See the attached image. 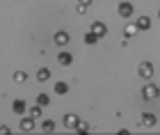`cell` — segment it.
<instances>
[{
	"label": "cell",
	"mask_w": 160,
	"mask_h": 135,
	"mask_svg": "<svg viewBox=\"0 0 160 135\" xmlns=\"http://www.w3.org/2000/svg\"><path fill=\"white\" fill-rule=\"evenodd\" d=\"M92 30L96 32L98 37H105V34H108V25L101 23V21H94V23H92Z\"/></svg>",
	"instance_id": "5b68a950"
},
{
	"label": "cell",
	"mask_w": 160,
	"mask_h": 135,
	"mask_svg": "<svg viewBox=\"0 0 160 135\" xmlns=\"http://www.w3.org/2000/svg\"><path fill=\"white\" fill-rule=\"evenodd\" d=\"M41 108H43V105H39V103L34 105V108H30V117H34V119H39V117L43 115V110H41Z\"/></svg>",
	"instance_id": "9a60e30c"
},
{
	"label": "cell",
	"mask_w": 160,
	"mask_h": 135,
	"mask_svg": "<svg viewBox=\"0 0 160 135\" xmlns=\"http://www.w3.org/2000/svg\"><path fill=\"white\" fill-rule=\"evenodd\" d=\"M140 76L142 78H151L153 76V64H151V62H142L140 64Z\"/></svg>",
	"instance_id": "3957f363"
},
{
	"label": "cell",
	"mask_w": 160,
	"mask_h": 135,
	"mask_svg": "<svg viewBox=\"0 0 160 135\" xmlns=\"http://www.w3.org/2000/svg\"><path fill=\"white\" fill-rule=\"evenodd\" d=\"M67 92H69V85L67 82H55V94H60V96H64V94H67Z\"/></svg>",
	"instance_id": "5bb4252c"
},
{
	"label": "cell",
	"mask_w": 160,
	"mask_h": 135,
	"mask_svg": "<svg viewBox=\"0 0 160 135\" xmlns=\"http://www.w3.org/2000/svg\"><path fill=\"white\" fill-rule=\"evenodd\" d=\"M37 103H39V105H43V108H46V105L50 103V96H48V94H39V96H37Z\"/></svg>",
	"instance_id": "ac0fdd59"
},
{
	"label": "cell",
	"mask_w": 160,
	"mask_h": 135,
	"mask_svg": "<svg viewBox=\"0 0 160 135\" xmlns=\"http://www.w3.org/2000/svg\"><path fill=\"white\" fill-rule=\"evenodd\" d=\"M57 62H60L62 67H69L71 62H73V55H71V53H67V51H62L60 55H57Z\"/></svg>",
	"instance_id": "52a82bcc"
},
{
	"label": "cell",
	"mask_w": 160,
	"mask_h": 135,
	"mask_svg": "<svg viewBox=\"0 0 160 135\" xmlns=\"http://www.w3.org/2000/svg\"><path fill=\"white\" fill-rule=\"evenodd\" d=\"M142 96L147 98V101L156 98V96H158V87H156V85H147V87H144V92H142Z\"/></svg>",
	"instance_id": "8992f818"
},
{
	"label": "cell",
	"mask_w": 160,
	"mask_h": 135,
	"mask_svg": "<svg viewBox=\"0 0 160 135\" xmlns=\"http://www.w3.org/2000/svg\"><path fill=\"white\" fill-rule=\"evenodd\" d=\"M78 2H80V5H85V7H87V5H89V2H92V0H78Z\"/></svg>",
	"instance_id": "7402d4cb"
},
{
	"label": "cell",
	"mask_w": 160,
	"mask_h": 135,
	"mask_svg": "<svg viewBox=\"0 0 160 135\" xmlns=\"http://www.w3.org/2000/svg\"><path fill=\"white\" fill-rule=\"evenodd\" d=\"M55 44H57V46H67V44H69V34L60 30V32L55 34Z\"/></svg>",
	"instance_id": "30bf717a"
},
{
	"label": "cell",
	"mask_w": 160,
	"mask_h": 135,
	"mask_svg": "<svg viewBox=\"0 0 160 135\" xmlns=\"http://www.w3.org/2000/svg\"><path fill=\"white\" fill-rule=\"evenodd\" d=\"M76 131H78V133H87V131H89V126H87L85 122H78V126H76Z\"/></svg>",
	"instance_id": "ffe728a7"
},
{
	"label": "cell",
	"mask_w": 160,
	"mask_h": 135,
	"mask_svg": "<svg viewBox=\"0 0 160 135\" xmlns=\"http://www.w3.org/2000/svg\"><path fill=\"white\" fill-rule=\"evenodd\" d=\"M25 108L28 105H25V101H21V98H16V101L12 103V110L16 112V115H25Z\"/></svg>",
	"instance_id": "ba28073f"
},
{
	"label": "cell",
	"mask_w": 160,
	"mask_h": 135,
	"mask_svg": "<svg viewBox=\"0 0 160 135\" xmlns=\"http://www.w3.org/2000/svg\"><path fill=\"white\" fill-rule=\"evenodd\" d=\"M48 78H50V69L43 67V69H39V71H37V80H39V82H46Z\"/></svg>",
	"instance_id": "4fadbf2b"
},
{
	"label": "cell",
	"mask_w": 160,
	"mask_h": 135,
	"mask_svg": "<svg viewBox=\"0 0 160 135\" xmlns=\"http://www.w3.org/2000/svg\"><path fill=\"white\" fill-rule=\"evenodd\" d=\"M137 30H140L137 25H126V37H135Z\"/></svg>",
	"instance_id": "d6986e66"
},
{
	"label": "cell",
	"mask_w": 160,
	"mask_h": 135,
	"mask_svg": "<svg viewBox=\"0 0 160 135\" xmlns=\"http://www.w3.org/2000/svg\"><path fill=\"white\" fill-rule=\"evenodd\" d=\"M41 131L43 133H53L55 131V122H53V119H43V122H41Z\"/></svg>",
	"instance_id": "7c38bea8"
},
{
	"label": "cell",
	"mask_w": 160,
	"mask_h": 135,
	"mask_svg": "<svg viewBox=\"0 0 160 135\" xmlns=\"http://www.w3.org/2000/svg\"><path fill=\"white\" fill-rule=\"evenodd\" d=\"M0 135H9V128H7V126H2V128H0Z\"/></svg>",
	"instance_id": "44dd1931"
},
{
	"label": "cell",
	"mask_w": 160,
	"mask_h": 135,
	"mask_svg": "<svg viewBox=\"0 0 160 135\" xmlns=\"http://www.w3.org/2000/svg\"><path fill=\"white\" fill-rule=\"evenodd\" d=\"M98 39H101V37H98V34L94 32V30H89V32L85 34V44H87V46H94V44H96Z\"/></svg>",
	"instance_id": "8fae6325"
},
{
	"label": "cell",
	"mask_w": 160,
	"mask_h": 135,
	"mask_svg": "<svg viewBox=\"0 0 160 135\" xmlns=\"http://www.w3.org/2000/svg\"><path fill=\"white\" fill-rule=\"evenodd\" d=\"M28 80V73H25V71H16V73H14V82H25Z\"/></svg>",
	"instance_id": "2e32d148"
},
{
	"label": "cell",
	"mask_w": 160,
	"mask_h": 135,
	"mask_svg": "<svg viewBox=\"0 0 160 135\" xmlns=\"http://www.w3.org/2000/svg\"><path fill=\"white\" fill-rule=\"evenodd\" d=\"M142 126H156V115H151V112H144L142 115Z\"/></svg>",
	"instance_id": "9c48e42d"
},
{
	"label": "cell",
	"mask_w": 160,
	"mask_h": 135,
	"mask_svg": "<svg viewBox=\"0 0 160 135\" xmlns=\"http://www.w3.org/2000/svg\"><path fill=\"white\" fill-rule=\"evenodd\" d=\"M135 25H137V28H140V30H147V28L151 25V21L142 16V18H137V23H135Z\"/></svg>",
	"instance_id": "e0dca14e"
},
{
	"label": "cell",
	"mask_w": 160,
	"mask_h": 135,
	"mask_svg": "<svg viewBox=\"0 0 160 135\" xmlns=\"http://www.w3.org/2000/svg\"><path fill=\"white\" fill-rule=\"evenodd\" d=\"M117 12H119V16H121V18H130V16L135 14V9H133V5H130V2H119Z\"/></svg>",
	"instance_id": "6da1fadb"
},
{
	"label": "cell",
	"mask_w": 160,
	"mask_h": 135,
	"mask_svg": "<svg viewBox=\"0 0 160 135\" xmlns=\"http://www.w3.org/2000/svg\"><path fill=\"white\" fill-rule=\"evenodd\" d=\"M78 115H73V112H69V115H64V126H67V128H76L78 126Z\"/></svg>",
	"instance_id": "277c9868"
},
{
	"label": "cell",
	"mask_w": 160,
	"mask_h": 135,
	"mask_svg": "<svg viewBox=\"0 0 160 135\" xmlns=\"http://www.w3.org/2000/svg\"><path fill=\"white\" fill-rule=\"evenodd\" d=\"M158 18H160V12H158Z\"/></svg>",
	"instance_id": "603a6c76"
},
{
	"label": "cell",
	"mask_w": 160,
	"mask_h": 135,
	"mask_svg": "<svg viewBox=\"0 0 160 135\" xmlns=\"http://www.w3.org/2000/svg\"><path fill=\"white\" fill-rule=\"evenodd\" d=\"M18 126H21V131H23V133H30L34 128V117H23Z\"/></svg>",
	"instance_id": "7a4b0ae2"
}]
</instances>
